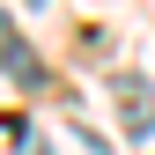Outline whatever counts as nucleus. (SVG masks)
Wrapping results in <instances>:
<instances>
[{"label":"nucleus","instance_id":"1","mask_svg":"<svg viewBox=\"0 0 155 155\" xmlns=\"http://www.w3.org/2000/svg\"><path fill=\"white\" fill-rule=\"evenodd\" d=\"M0 45H8V15H0Z\"/></svg>","mask_w":155,"mask_h":155}]
</instances>
